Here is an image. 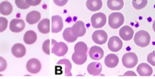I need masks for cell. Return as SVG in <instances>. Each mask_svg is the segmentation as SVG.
<instances>
[{"instance_id": "obj_25", "label": "cell", "mask_w": 155, "mask_h": 79, "mask_svg": "<svg viewBox=\"0 0 155 79\" xmlns=\"http://www.w3.org/2000/svg\"><path fill=\"white\" fill-rule=\"evenodd\" d=\"M107 6L111 10H120L124 6L123 0H108Z\"/></svg>"}, {"instance_id": "obj_3", "label": "cell", "mask_w": 155, "mask_h": 79, "mask_svg": "<svg viewBox=\"0 0 155 79\" xmlns=\"http://www.w3.org/2000/svg\"><path fill=\"white\" fill-rule=\"evenodd\" d=\"M151 40L150 34L145 30H140L137 31L134 36V41L135 43L140 47H145L148 46Z\"/></svg>"}, {"instance_id": "obj_27", "label": "cell", "mask_w": 155, "mask_h": 79, "mask_svg": "<svg viewBox=\"0 0 155 79\" xmlns=\"http://www.w3.org/2000/svg\"><path fill=\"white\" fill-rule=\"evenodd\" d=\"M132 4L136 10H140L147 5V0H133Z\"/></svg>"}, {"instance_id": "obj_11", "label": "cell", "mask_w": 155, "mask_h": 79, "mask_svg": "<svg viewBox=\"0 0 155 79\" xmlns=\"http://www.w3.org/2000/svg\"><path fill=\"white\" fill-rule=\"evenodd\" d=\"M71 30L73 33L78 37L85 35L86 33V28L84 22L81 21H76L71 27Z\"/></svg>"}, {"instance_id": "obj_29", "label": "cell", "mask_w": 155, "mask_h": 79, "mask_svg": "<svg viewBox=\"0 0 155 79\" xmlns=\"http://www.w3.org/2000/svg\"><path fill=\"white\" fill-rule=\"evenodd\" d=\"M42 50L47 55L50 54V40L47 39L42 44Z\"/></svg>"}, {"instance_id": "obj_26", "label": "cell", "mask_w": 155, "mask_h": 79, "mask_svg": "<svg viewBox=\"0 0 155 79\" xmlns=\"http://www.w3.org/2000/svg\"><path fill=\"white\" fill-rule=\"evenodd\" d=\"M62 36L64 39L68 42H74L78 39V37L73 33L71 27L65 28L62 33Z\"/></svg>"}, {"instance_id": "obj_19", "label": "cell", "mask_w": 155, "mask_h": 79, "mask_svg": "<svg viewBox=\"0 0 155 79\" xmlns=\"http://www.w3.org/2000/svg\"><path fill=\"white\" fill-rule=\"evenodd\" d=\"M105 65L110 68H115L119 63V58L115 54H110L105 58Z\"/></svg>"}, {"instance_id": "obj_23", "label": "cell", "mask_w": 155, "mask_h": 79, "mask_svg": "<svg viewBox=\"0 0 155 79\" xmlns=\"http://www.w3.org/2000/svg\"><path fill=\"white\" fill-rule=\"evenodd\" d=\"M38 29L42 34H47L50 32V20L47 18L42 19L38 25Z\"/></svg>"}, {"instance_id": "obj_15", "label": "cell", "mask_w": 155, "mask_h": 79, "mask_svg": "<svg viewBox=\"0 0 155 79\" xmlns=\"http://www.w3.org/2000/svg\"><path fill=\"white\" fill-rule=\"evenodd\" d=\"M104 54V50L97 46H93L89 50V55L90 58L94 60H101L103 57Z\"/></svg>"}, {"instance_id": "obj_18", "label": "cell", "mask_w": 155, "mask_h": 79, "mask_svg": "<svg viewBox=\"0 0 155 79\" xmlns=\"http://www.w3.org/2000/svg\"><path fill=\"white\" fill-rule=\"evenodd\" d=\"M102 65L99 62H91L87 66L88 72L92 75H98L102 71Z\"/></svg>"}, {"instance_id": "obj_2", "label": "cell", "mask_w": 155, "mask_h": 79, "mask_svg": "<svg viewBox=\"0 0 155 79\" xmlns=\"http://www.w3.org/2000/svg\"><path fill=\"white\" fill-rule=\"evenodd\" d=\"M71 63L70 60L64 58L59 60L55 66V74H62V72H64L65 76H71Z\"/></svg>"}, {"instance_id": "obj_12", "label": "cell", "mask_w": 155, "mask_h": 79, "mask_svg": "<svg viewBox=\"0 0 155 79\" xmlns=\"http://www.w3.org/2000/svg\"><path fill=\"white\" fill-rule=\"evenodd\" d=\"M63 28L62 18L58 15L51 17V32L57 33L60 32Z\"/></svg>"}, {"instance_id": "obj_13", "label": "cell", "mask_w": 155, "mask_h": 79, "mask_svg": "<svg viewBox=\"0 0 155 79\" xmlns=\"http://www.w3.org/2000/svg\"><path fill=\"white\" fill-rule=\"evenodd\" d=\"M25 28V22L21 19H13L10 22L9 28L14 33H19Z\"/></svg>"}, {"instance_id": "obj_8", "label": "cell", "mask_w": 155, "mask_h": 79, "mask_svg": "<svg viewBox=\"0 0 155 79\" xmlns=\"http://www.w3.org/2000/svg\"><path fill=\"white\" fill-rule=\"evenodd\" d=\"M108 39L107 33L102 30H98L95 31L92 34V39L95 43L99 45L104 44Z\"/></svg>"}, {"instance_id": "obj_32", "label": "cell", "mask_w": 155, "mask_h": 79, "mask_svg": "<svg viewBox=\"0 0 155 79\" xmlns=\"http://www.w3.org/2000/svg\"><path fill=\"white\" fill-rule=\"evenodd\" d=\"M7 64L6 60L0 56V72L4 71L7 68Z\"/></svg>"}, {"instance_id": "obj_17", "label": "cell", "mask_w": 155, "mask_h": 79, "mask_svg": "<svg viewBox=\"0 0 155 79\" xmlns=\"http://www.w3.org/2000/svg\"><path fill=\"white\" fill-rule=\"evenodd\" d=\"M137 72L140 76H150L153 73V69L147 63H142L138 65Z\"/></svg>"}, {"instance_id": "obj_9", "label": "cell", "mask_w": 155, "mask_h": 79, "mask_svg": "<svg viewBox=\"0 0 155 79\" xmlns=\"http://www.w3.org/2000/svg\"><path fill=\"white\" fill-rule=\"evenodd\" d=\"M26 68L30 73L37 74L41 69V63L39 60L33 58L27 62Z\"/></svg>"}, {"instance_id": "obj_5", "label": "cell", "mask_w": 155, "mask_h": 79, "mask_svg": "<svg viewBox=\"0 0 155 79\" xmlns=\"http://www.w3.org/2000/svg\"><path fill=\"white\" fill-rule=\"evenodd\" d=\"M51 52L57 56H64L68 51L67 45L63 42H57L51 39Z\"/></svg>"}, {"instance_id": "obj_30", "label": "cell", "mask_w": 155, "mask_h": 79, "mask_svg": "<svg viewBox=\"0 0 155 79\" xmlns=\"http://www.w3.org/2000/svg\"><path fill=\"white\" fill-rule=\"evenodd\" d=\"M8 25V20L4 17H0V33L4 31Z\"/></svg>"}, {"instance_id": "obj_34", "label": "cell", "mask_w": 155, "mask_h": 79, "mask_svg": "<svg viewBox=\"0 0 155 79\" xmlns=\"http://www.w3.org/2000/svg\"><path fill=\"white\" fill-rule=\"evenodd\" d=\"M53 1L56 5L62 7L65 5L67 4V2H68V0H53Z\"/></svg>"}, {"instance_id": "obj_7", "label": "cell", "mask_w": 155, "mask_h": 79, "mask_svg": "<svg viewBox=\"0 0 155 79\" xmlns=\"http://www.w3.org/2000/svg\"><path fill=\"white\" fill-rule=\"evenodd\" d=\"M106 16L103 13H97L92 15L91 17V25L94 28L103 27L106 24Z\"/></svg>"}, {"instance_id": "obj_31", "label": "cell", "mask_w": 155, "mask_h": 79, "mask_svg": "<svg viewBox=\"0 0 155 79\" xmlns=\"http://www.w3.org/2000/svg\"><path fill=\"white\" fill-rule=\"evenodd\" d=\"M147 62L155 66V52H150L147 56Z\"/></svg>"}, {"instance_id": "obj_10", "label": "cell", "mask_w": 155, "mask_h": 79, "mask_svg": "<svg viewBox=\"0 0 155 79\" xmlns=\"http://www.w3.org/2000/svg\"><path fill=\"white\" fill-rule=\"evenodd\" d=\"M122 42L117 36H112L109 39L108 42V47L109 49L113 52L119 51L122 48Z\"/></svg>"}, {"instance_id": "obj_28", "label": "cell", "mask_w": 155, "mask_h": 79, "mask_svg": "<svg viewBox=\"0 0 155 79\" xmlns=\"http://www.w3.org/2000/svg\"><path fill=\"white\" fill-rule=\"evenodd\" d=\"M15 4L17 7L22 10H25L30 7L25 0H15Z\"/></svg>"}, {"instance_id": "obj_16", "label": "cell", "mask_w": 155, "mask_h": 79, "mask_svg": "<svg viewBox=\"0 0 155 79\" xmlns=\"http://www.w3.org/2000/svg\"><path fill=\"white\" fill-rule=\"evenodd\" d=\"M11 51L12 54L17 58H21L24 57L26 53V49L24 45L19 43L13 45Z\"/></svg>"}, {"instance_id": "obj_6", "label": "cell", "mask_w": 155, "mask_h": 79, "mask_svg": "<svg viewBox=\"0 0 155 79\" xmlns=\"http://www.w3.org/2000/svg\"><path fill=\"white\" fill-rule=\"evenodd\" d=\"M123 65L127 68H134L138 62L137 55L133 52H128L125 53L122 58Z\"/></svg>"}, {"instance_id": "obj_35", "label": "cell", "mask_w": 155, "mask_h": 79, "mask_svg": "<svg viewBox=\"0 0 155 79\" xmlns=\"http://www.w3.org/2000/svg\"><path fill=\"white\" fill-rule=\"evenodd\" d=\"M124 76H125V75H127V76H136V74L133 71H129L126 72L124 74Z\"/></svg>"}, {"instance_id": "obj_20", "label": "cell", "mask_w": 155, "mask_h": 79, "mask_svg": "<svg viewBox=\"0 0 155 79\" xmlns=\"http://www.w3.org/2000/svg\"><path fill=\"white\" fill-rule=\"evenodd\" d=\"M41 13L38 11H31L29 12L25 20L27 23L30 25L35 24L37 23L41 19Z\"/></svg>"}, {"instance_id": "obj_36", "label": "cell", "mask_w": 155, "mask_h": 79, "mask_svg": "<svg viewBox=\"0 0 155 79\" xmlns=\"http://www.w3.org/2000/svg\"><path fill=\"white\" fill-rule=\"evenodd\" d=\"M153 29L154 31L155 32V20L154 21V22H153Z\"/></svg>"}, {"instance_id": "obj_24", "label": "cell", "mask_w": 155, "mask_h": 79, "mask_svg": "<svg viewBox=\"0 0 155 79\" xmlns=\"http://www.w3.org/2000/svg\"><path fill=\"white\" fill-rule=\"evenodd\" d=\"M13 11V7L11 3L8 1H2L0 4V13L7 16L11 14Z\"/></svg>"}, {"instance_id": "obj_33", "label": "cell", "mask_w": 155, "mask_h": 79, "mask_svg": "<svg viewBox=\"0 0 155 79\" xmlns=\"http://www.w3.org/2000/svg\"><path fill=\"white\" fill-rule=\"evenodd\" d=\"M30 6H36L41 2V0H25Z\"/></svg>"}, {"instance_id": "obj_1", "label": "cell", "mask_w": 155, "mask_h": 79, "mask_svg": "<svg viewBox=\"0 0 155 79\" xmlns=\"http://www.w3.org/2000/svg\"><path fill=\"white\" fill-rule=\"evenodd\" d=\"M74 52L72 55V60L77 65H81L84 64L87 59V45L84 42H78L74 47Z\"/></svg>"}, {"instance_id": "obj_14", "label": "cell", "mask_w": 155, "mask_h": 79, "mask_svg": "<svg viewBox=\"0 0 155 79\" xmlns=\"http://www.w3.org/2000/svg\"><path fill=\"white\" fill-rule=\"evenodd\" d=\"M133 34L134 31L133 28L130 26H124L119 30V36L124 40H130L133 38Z\"/></svg>"}, {"instance_id": "obj_4", "label": "cell", "mask_w": 155, "mask_h": 79, "mask_svg": "<svg viewBox=\"0 0 155 79\" xmlns=\"http://www.w3.org/2000/svg\"><path fill=\"white\" fill-rule=\"evenodd\" d=\"M124 22V15L119 12H114L109 15L108 24L113 29L119 28Z\"/></svg>"}, {"instance_id": "obj_22", "label": "cell", "mask_w": 155, "mask_h": 79, "mask_svg": "<svg viewBox=\"0 0 155 79\" xmlns=\"http://www.w3.org/2000/svg\"><path fill=\"white\" fill-rule=\"evenodd\" d=\"M23 39L26 44L31 45L36 41L37 34L34 31L28 30L25 33Z\"/></svg>"}, {"instance_id": "obj_21", "label": "cell", "mask_w": 155, "mask_h": 79, "mask_svg": "<svg viewBox=\"0 0 155 79\" xmlns=\"http://www.w3.org/2000/svg\"><path fill=\"white\" fill-rule=\"evenodd\" d=\"M87 7L91 11L100 10L102 6V0H87L86 2Z\"/></svg>"}]
</instances>
